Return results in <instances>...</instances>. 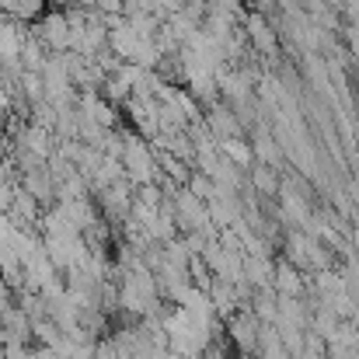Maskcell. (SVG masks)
Listing matches in <instances>:
<instances>
[{
    "label": "cell",
    "mask_w": 359,
    "mask_h": 359,
    "mask_svg": "<svg viewBox=\"0 0 359 359\" xmlns=\"http://www.w3.org/2000/svg\"><path fill=\"white\" fill-rule=\"evenodd\" d=\"M231 335H234V342H238L244 353H251L258 346V321L251 314H241V318L231 321Z\"/></svg>",
    "instance_id": "1"
},
{
    "label": "cell",
    "mask_w": 359,
    "mask_h": 359,
    "mask_svg": "<svg viewBox=\"0 0 359 359\" xmlns=\"http://www.w3.org/2000/svg\"><path fill=\"white\" fill-rule=\"evenodd\" d=\"M14 304H18V293H14V290H11V283L0 276V314H4L7 307H14Z\"/></svg>",
    "instance_id": "2"
}]
</instances>
